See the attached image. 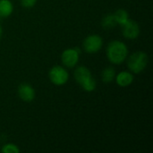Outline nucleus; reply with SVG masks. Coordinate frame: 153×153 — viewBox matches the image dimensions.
<instances>
[{
  "mask_svg": "<svg viewBox=\"0 0 153 153\" xmlns=\"http://www.w3.org/2000/svg\"><path fill=\"white\" fill-rule=\"evenodd\" d=\"M122 34L127 39H135L139 37L141 29L137 22L129 19L125 24L121 26Z\"/></svg>",
  "mask_w": 153,
  "mask_h": 153,
  "instance_id": "nucleus-7",
  "label": "nucleus"
},
{
  "mask_svg": "<svg viewBox=\"0 0 153 153\" xmlns=\"http://www.w3.org/2000/svg\"><path fill=\"white\" fill-rule=\"evenodd\" d=\"M1 152L3 153H19L21 151L19 149V147L14 144V143H6L2 147Z\"/></svg>",
  "mask_w": 153,
  "mask_h": 153,
  "instance_id": "nucleus-14",
  "label": "nucleus"
},
{
  "mask_svg": "<svg viewBox=\"0 0 153 153\" xmlns=\"http://www.w3.org/2000/svg\"><path fill=\"white\" fill-rule=\"evenodd\" d=\"M48 78L53 84L56 86H62L68 82L69 73L65 66L56 65L52 66L48 71Z\"/></svg>",
  "mask_w": 153,
  "mask_h": 153,
  "instance_id": "nucleus-4",
  "label": "nucleus"
},
{
  "mask_svg": "<svg viewBox=\"0 0 153 153\" xmlns=\"http://www.w3.org/2000/svg\"><path fill=\"white\" fill-rule=\"evenodd\" d=\"M17 94L19 98L24 102H31L36 97L34 88L29 83H21L17 88Z\"/></svg>",
  "mask_w": 153,
  "mask_h": 153,
  "instance_id": "nucleus-8",
  "label": "nucleus"
},
{
  "mask_svg": "<svg viewBox=\"0 0 153 153\" xmlns=\"http://www.w3.org/2000/svg\"><path fill=\"white\" fill-rule=\"evenodd\" d=\"M2 35H3V28H2V26H1V24H0V39H1Z\"/></svg>",
  "mask_w": 153,
  "mask_h": 153,
  "instance_id": "nucleus-16",
  "label": "nucleus"
},
{
  "mask_svg": "<svg viewBox=\"0 0 153 153\" xmlns=\"http://www.w3.org/2000/svg\"><path fill=\"white\" fill-rule=\"evenodd\" d=\"M149 56L144 51H136L129 56L127 59V67L134 74H139L143 72L148 65Z\"/></svg>",
  "mask_w": 153,
  "mask_h": 153,
  "instance_id": "nucleus-3",
  "label": "nucleus"
},
{
  "mask_svg": "<svg viewBox=\"0 0 153 153\" xmlns=\"http://www.w3.org/2000/svg\"><path fill=\"white\" fill-rule=\"evenodd\" d=\"M116 74V69L112 66H108L101 73V80L104 83H110L115 80Z\"/></svg>",
  "mask_w": 153,
  "mask_h": 153,
  "instance_id": "nucleus-11",
  "label": "nucleus"
},
{
  "mask_svg": "<svg viewBox=\"0 0 153 153\" xmlns=\"http://www.w3.org/2000/svg\"><path fill=\"white\" fill-rule=\"evenodd\" d=\"M128 48L126 44L121 40L110 41L106 48V56L108 60L113 65L123 64L128 56Z\"/></svg>",
  "mask_w": 153,
  "mask_h": 153,
  "instance_id": "nucleus-1",
  "label": "nucleus"
},
{
  "mask_svg": "<svg viewBox=\"0 0 153 153\" xmlns=\"http://www.w3.org/2000/svg\"><path fill=\"white\" fill-rule=\"evenodd\" d=\"M113 14H114V17L116 19V22H117V25H120V26L125 24L130 19L127 11L125 10V9H122V8L117 9Z\"/></svg>",
  "mask_w": 153,
  "mask_h": 153,
  "instance_id": "nucleus-12",
  "label": "nucleus"
},
{
  "mask_svg": "<svg viewBox=\"0 0 153 153\" xmlns=\"http://www.w3.org/2000/svg\"><path fill=\"white\" fill-rule=\"evenodd\" d=\"M13 12V4L10 0H0V18H7Z\"/></svg>",
  "mask_w": 153,
  "mask_h": 153,
  "instance_id": "nucleus-10",
  "label": "nucleus"
},
{
  "mask_svg": "<svg viewBox=\"0 0 153 153\" xmlns=\"http://www.w3.org/2000/svg\"><path fill=\"white\" fill-rule=\"evenodd\" d=\"M134 74L130 71H121L116 74L115 81L117 84L120 87H128L134 82Z\"/></svg>",
  "mask_w": 153,
  "mask_h": 153,
  "instance_id": "nucleus-9",
  "label": "nucleus"
},
{
  "mask_svg": "<svg viewBox=\"0 0 153 153\" xmlns=\"http://www.w3.org/2000/svg\"><path fill=\"white\" fill-rule=\"evenodd\" d=\"M76 82L82 87L84 91L92 92L95 91L97 82L91 74L90 69L85 65H79L75 68L74 73Z\"/></svg>",
  "mask_w": 153,
  "mask_h": 153,
  "instance_id": "nucleus-2",
  "label": "nucleus"
},
{
  "mask_svg": "<svg viewBox=\"0 0 153 153\" xmlns=\"http://www.w3.org/2000/svg\"><path fill=\"white\" fill-rule=\"evenodd\" d=\"M103 47V39L99 34H91L87 36L82 43L83 50L88 54H96Z\"/></svg>",
  "mask_w": 153,
  "mask_h": 153,
  "instance_id": "nucleus-6",
  "label": "nucleus"
},
{
  "mask_svg": "<svg viewBox=\"0 0 153 153\" xmlns=\"http://www.w3.org/2000/svg\"><path fill=\"white\" fill-rule=\"evenodd\" d=\"M81 50L79 48H70L65 49L61 54V62L65 68H74L80 60Z\"/></svg>",
  "mask_w": 153,
  "mask_h": 153,
  "instance_id": "nucleus-5",
  "label": "nucleus"
},
{
  "mask_svg": "<svg viewBox=\"0 0 153 153\" xmlns=\"http://www.w3.org/2000/svg\"><path fill=\"white\" fill-rule=\"evenodd\" d=\"M38 0H20V3L24 8H31L33 7Z\"/></svg>",
  "mask_w": 153,
  "mask_h": 153,
  "instance_id": "nucleus-15",
  "label": "nucleus"
},
{
  "mask_svg": "<svg viewBox=\"0 0 153 153\" xmlns=\"http://www.w3.org/2000/svg\"><path fill=\"white\" fill-rule=\"evenodd\" d=\"M101 25L106 30H110V29L115 28L117 25V23L116 22V19L114 17V14L113 13H108V14L105 15L102 18Z\"/></svg>",
  "mask_w": 153,
  "mask_h": 153,
  "instance_id": "nucleus-13",
  "label": "nucleus"
}]
</instances>
